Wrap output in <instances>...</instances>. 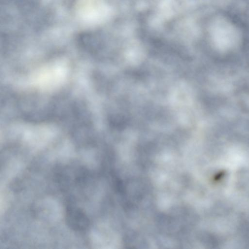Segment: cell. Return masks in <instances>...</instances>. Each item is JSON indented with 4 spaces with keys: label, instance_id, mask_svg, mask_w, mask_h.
Returning <instances> with one entry per match:
<instances>
[{
    "label": "cell",
    "instance_id": "6da1fadb",
    "mask_svg": "<svg viewBox=\"0 0 249 249\" xmlns=\"http://www.w3.org/2000/svg\"><path fill=\"white\" fill-rule=\"evenodd\" d=\"M67 214L68 222L73 229L83 230L88 226V219L80 210L71 207L67 210Z\"/></svg>",
    "mask_w": 249,
    "mask_h": 249
}]
</instances>
